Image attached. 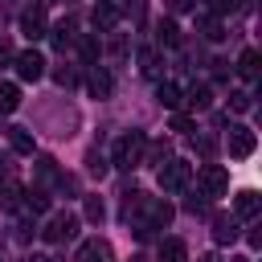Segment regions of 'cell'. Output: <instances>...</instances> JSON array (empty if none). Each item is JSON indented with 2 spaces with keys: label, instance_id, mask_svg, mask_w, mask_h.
Returning <instances> with one entry per match:
<instances>
[{
  "label": "cell",
  "instance_id": "cell-4",
  "mask_svg": "<svg viewBox=\"0 0 262 262\" xmlns=\"http://www.w3.org/2000/svg\"><path fill=\"white\" fill-rule=\"evenodd\" d=\"M196 184H201L205 196H225L229 192V172L221 164H201L196 168Z\"/></svg>",
  "mask_w": 262,
  "mask_h": 262
},
{
  "label": "cell",
  "instance_id": "cell-15",
  "mask_svg": "<svg viewBox=\"0 0 262 262\" xmlns=\"http://www.w3.org/2000/svg\"><path fill=\"white\" fill-rule=\"evenodd\" d=\"M78 262H111V246L94 237V242H86V246L78 250Z\"/></svg>",
  "mask_w": 262,
  "mask_h": 262
},
{
  "label": "cell",
  "instance_id": "cell-31",
  "mask_svg": "<svg viewBox=\"0 0 262 262\" xmlns=\"http://www.w3.org/2000/svg\"><path fill=\"white\" fill-rule=\"evenodd\" d=\"M209 8L213 16H221V12H233V0H209Z\"/></svg>",
  "mask_w": 262,
  "mask_h": 262
},
{
  "label": "cell",
  "instance_id": "cell-24",
  "mask_svg": "<svg viewBox=\"0 0 262 262\" xmlns=\"http://www.w3.org/2000/svg\"><path fill=\"white\" fill-rule=\"evenodd\" d=\"M25 196V209H33V213H45L49 209V196L41 192V188H33V192H20Z\"/></svg>",
  "mask_w": 262,
  "mask_h": 262
},
{
  "label": "cell",
  "instance_id": "cell-18",
  "mask_svg": "<svg viewBox=\"0 0 262 262\" xmlns=\"http://www.w3.org/2000/svg\"><path fill=\"white\" fill-rule=\"evenodd\" d=\"M196 29H201V33L209 37V41H221V37H225V29H221V20H217L213 12H205V16H196Z\"/></svg>",
  "mask_w": 262,
  "mask_h": 262
},
{
  "label": "cell",
  "instance_id": "cell-12",
  "mask_svg": "<svg viewBox=\"0 0 262 262\" xmlns=\"http://www.w3.org/2000/svg\"><path fill=\"white\" fill-rule=\"evenodd\" d=\"M160 262H188V246L180 237H164L160 242Z\"/></svg>",
  "mask_w": 262,
  "mask_h": 262
},
{
  "label": "cell",
  "instance_id": "cell-36",
  "mask_svg": "<svg viewBox=\"0 0 262 262\" xmlns=\"http://www.w3.org/2000/svg\"><path fill=\"white\" fill-rule=\"evenodd\" d=\"M4 184H8V172H4V168H0V188H4Z\"/></svg>",
  "mask_w": 262,
  "mask_h": 262
},
{
  "label": "cell",
  "instance_id": "cell-29",
  "mask_svg": "<svg viewBox=\"0 0 262 262\" xmlns=\"http://www.w3.org/2000/svg\"><path fill=\"white\" fill-rule=\"evenodd\" d=\"M172 131H180V135H184V131H192V119L176 111V115H172Z\"/></svg>",
  "mask_w": 262,
  "mask_h": 262
},
{
  "label": "cell",
  "instance_id": "cell-6",
  "mask_svg": "<svg viewBox=\"0 0 262 262\" xmlns=\"http://www.w3.org/2000/svg\"><path fill=\"white\" fill-rule=\"evenodd\" d=\"M16 74H20L25 82H37V78H45V57H41L37 49H25V53H16Z\"/></svg>",
  "mask_w": 262,
  "mask_h": 262
},
{
  "label": "cell",
  "instance_id": "cell-32",
  "mask_svg": "<svg viewBox=\"0 0 262 262\" xmlns=\"http://www.w3.org/2000/svg\"><path fill=\"white\" fill-rule=\"evenodd\" d=\"M94 53H98V45H94V37H86V41H82V57L94 61Z\"/></svg>",
  "mask_w": 262,
  "mask_h": 262
},
{
  "label": "cell",
  "instance_id": "cell-16",
  "mask_svg": "<svg viewBox=\"0 0 262 262\" xmlns=\"http://www.w3.org/2000/svg\"><path fill=\"white\" fill-rule=\"evenodd\" d=\"M237 74H242L246 82L258 78V49H242V57H237Z\"/></svg>",
  "mask_w": 262,
  "mask_h": 262
},
{
  "label": "cell",
  "instance_id": "cell-2",
  "mask_svg": "<svg viewBox=\"0 0 262 262\" xmlns=\"http://www.w3.org/2000/svg\"><path fill=\"white\" fill-rule=\"evenodd\" d=\"M139 205H143V213H147V221H139V237H151V229H164L168 221H172V205L168 201H160V196H139Z\"/></svg>",
  "mask_w": 262,
  "mask_h": 262
},
{
  "label": "cell",
  "instance_id": "cell-11",
  "mask_svg": "<svg viewBox=\"0 0 262 262\" xmlns=\"http://www.w3.org/2000/svg\"><path fill=\"white\" fill-rule=\"evenodd\" d=\"M213 242H217V246H229V242H237V217H229V213H217V217H213Z\"/></svg>",
  "mask_w": 262,
  "mask_h": 262
},
{
  "label": "cell",
  "instance_id": "cell-35",
  "mask_svg": "<svg viewBox=\"0 0 262 262\" xmlns=\"http://www.w3.org/2000/svg\"><path fill=\"white\" fill-rule=\"evenodd\" d=\"M29 262H53V258H49V254H33Z\"/></svg>",
  "mask_w": 262,
  "mask_h": 262
},
{
  "label": "cell",
  "instance_id": "cell-33",
  "mask_svg": "<svg viewBox=\"0 0 262 262\" xmlns=\"http://www.w3.org/2000/svg\"><path fill=\"white\" fill-rule=\"evenodd\" d=\"M168 8H172V12H188V8H192V0H168Z\"/></svg>",
  "mask_w": 262,
  "mask_h": 262
},
{
  "label": "cell",
  "instance_id": "cell-9",
  "mask_svg": "<svg viewBox=\"0 0 262 262\" xmlns=\"http://www.w3.org/2000/svg\"><path fill=\"white\" fill-rule=\"evenodd\" d=\"M119 16H123V12H119L111 0H98V4H94V12H90V20H94V29H98V33H111V29L119 25Z\"/></svg>",
  "mask_w": 262,
  "mask_h": 262
},
{
  "label": "cell",
  "instance_id": "cell-26",
  "mask_svg": "<svg viewBox=\"0 0 262 262\" xmlns=\"http://www.w3.org/2000/svg\"><path fill=\"white\" fill-rule=\"evenodd\" d=\"M86 168H90V176H98V180L106 176V160H102L98 151H90V156H86Z\"/></svg>",
  "mask_w": 262,
  "mask_h": 262
},
{
  "label": "cell",
  "instance_id": "cell-20",
  "mask_svg": "<svg viewBox=\"0 0 262 262\" xmlns=\"http://www.w3.org/2000/svg\"><path fill=\"white\" fill-rule=\"evenodd\" d=\"M16 106H20V90H16L12 82H4V86H0V115H12Z\"/></svg>",
  "mask_w": 262,
  "mask_h": 262
},
{
  "label": "cell",
  "instance_id": "cell-8",
  "mask_svg": "<svg viewBox=\"0 0 262 262\" xmlns=\"http://www.w3.org/2000/svg\"><path fill=\"white\" fill-rule=\"evenodd\" d=\"M254 143H258V139H254L250 127H229V156H233V160H246V156L254 151Z\"/></svg>",
  "mask_w": 262,
  "mask_h": 262
},
{
  "label": "cell",
  "instance_id": "cell-14",
  "mask_svg": "<svg viewBox=\"0 0 262 262\" xmlns=\"http://www.w3.org/2000/svg\"><path fill=\"white\" fill-rule=\"evenodd\" d=\"M233 213H237V217H246V221H250V217H258V192H254V188L237 192V196H233Z\"/></svg>",
  "mask_w": 262,
  "mask_h": 262
},
{
  "label": "cell",
  "instance_id": "cell-25",
  "mask_svg": "<svg viewBox=\"0 0 262 262\" xmlns=\"http://www.w3.org/2000/svg\"><path fill=\"white\" fill-rule=\"evenodd\" d=\"M139 70H143V74H156V70H160V53H156V49H139Z\"/></svg>",
  "mask_w": 262,
  "mask_h": 262
},
{
  "label": "cell",
  "instance_id": "cell-34",
  "mask_svg": "<svg viewBox=\"0 0 262 262\" xmlns=\"http://www.w3.org/2000/svg\"><path fill=\"white\" fill-rule=\"evenodd\" d=\"M196 262H225L221 254H205V258H196Z\"/></svg>",
  "mask_w": 262,
  "mask_h": 262
},
{
  "label": "cell",
  "instance_id": "cell-30",
  "mask_svg": "<svg viewBox=\"0 0 262 262\" xmlns=\"http://www.w3.org/2000/svg\"><path fill=\"white\" fill-rule=\"evenodd\" d=\"M66 41H70V25H57V29H53V45L66 49Z\"/></svg>",
  "mask_w": 262,
  "mask_h": 262
},
{
  "label": "cell",
  "instance_id": "cell-17",
  "mask_svg": "<svg viewBox=\"0 0 262 262\" xmlns=\"http://www.w3.org/2000/svg\"><path fill=\"white\" fill-rule=\"evenodd\" d=\"M156 98H160V102H164L168 111H176V106L184 102V98H180V86H176V82H160V86H156Z\"/></svg>",
  "mask_w": 262,
  "mask_h": 262
},
{
  "label": "cell",
  "instance_id": "cell-21",
  "mask_svg": "<svg viewBox=\"0 0 262 262\" xmlns=\"http://www.w3.org/2000/svg\"><path fill=\"white\" fill-rule=\"evenodd\" d=\"M184 102H188L192 111H205V106L213 102V90H209V86L201 82V86H192V90H188V98H184Z\"/></svg>",
  "mask_w": 262,
  "mask_h": 262
},
{
  "label": "cell",
  "instance_id": "cell-27",
  "mask_svg": "<svg viewBox=\"0 0 262 262\" xmlns=\"http://www.w3.org/2000/svg\"><path fill=\"white\" fill-rule=\"evenodd\" d=\"M229 106H233L237 115H246V111H250V94H246V90H233V94H229Z\"/></svg>",
  "mask_w": 262,
  "mask_h": 262
},
{
  "label": "cell",
  "instance_id": "cell-7",
  "mask_svg": "<svg viewBox=\"0 0 262 262\" xmlns=\"http://www.w3.org/2000/svg\"><path fill=\"white\" fill-rule=\"evenodd\" d=\"M20 33H25L29 41H41V37H45V8H41V4H33V8L20 12Z\"/></svg>",
  "mask_w": 262,
  "mask_h": 262
},
{
  "label": "cell",
  "instance_id": "cell-5",
  "mask_svg": "<svg viewBox=\"0 0 262 262\" xmlns=\"http://www.w3.org/2000/svg\"><path fill=\"white\" fill-rule=\"evenodd\" d=\"M74 233H78V217H74V213H53V217L45 221V229H41L45 242H70Z\"/></svg>",
  "mask_w": 262,
  "mask_h": 262
},
{
  "label": "cell",
  "instance_id": "cell-1",
  "mask_svg": "<svg viewBox=\"0 0 262 262\" xmlns=\"http://www.w3.org/2000/svg\"><path fill=\"white\" fill-rule=\"evenodd\" d=\"M143 147H147V135H143V131H123V135L115 139L111 164H115V168H123V172H131V168H139V164H143Z\"/></svg>",
  "mask_w": 262,
  "mask_h": 262
},
{
  "label": "cell",
  "instance_id": "cell-13",
  "mask_svg": "<svg viewBox=\"0 0 262 262\" xmlns=\"http://www.w3.org/2000/svg\"><path fill=\"white\" fill-rule=\"evenodd\" d=\"M168 160H172V143H168V139H156V143L143 147V164H156V168H160V164H168Z\"/></svg>",
  "mask_w": 262,
  "mask_h": 262
},
{
  "label": "cell",
  "instance_id": "cell-28",
  "mask_svg": "<svg viewBox=\"0 0 262 262\" xmlns=\"http://www.w3.org/2000/svg\"><path fill=\"white\" fill-rule=\"evenodd\" d=\"M86 217L90 221H102V201L98 196H86Z\"/></svg>",
  "mask_w": 262,
  "mask_h": 262
},
{
  "label": "cell",
  "instance_id": "cell-3",
  "mask_svg": "<svg viewBox=\"0 0 262 262\" xmlns=\"http://www.w3.org/2000/svg\"><path fill=\"white\" fill-rule=\"evenodd\" d=\"M188 180H192V164H188V160H168V164H160V192H164V196L180 192Z\"/></svg>",
  "mask_w": 262,
  "mask_h": 262
},
{
  "label": "cell",
  "instance_id": "cell-19",
  "mask_svg": "<svg viewBox=\"0 0 262 262\" xmlns=\"http://www.w3.org/2000/svg\"><path fill=\"white\" fill-rule=\"evenodd\" d=\"M156 37H160V45L176 49V45H180V29H176V20H160V25H156Z\"/></svg>",
  "mask_w": 262,
  "mask_h": 262
},
{
  "label": "cell",
  "instance_id": "cell-22",
  "mask_svg": "<svg viewBox=\"0 0 262 262\" xmlns=\"http://www.w3.org/2000/svg\"><path fill=\"white\" fill-rule=\"evenodd\" d=\"M8 143H12L20 156H29V151H33V135H29L25 127H12V131H8Z\"/></svg>",
  "mask_w": 262,
  "mask_h": 262
},
{
  "label": "cell",
  "instance_id": "cell-23",
  "mask_svg": "<svg viewBox=\"0 0 262 262\" xmlns=\"http://www.w3.org/2000/svg\"><path fill=\"white\" fill-rule=\"evenodd\" d=\"M0 209H4V213H16V209H20V188H16V184H4V188H0Z\"/></svg>",
  "mask_w": 262,
  "mask_h": 262
},
{
  "label": "cell",
  "instance_id": "cell-10",
  "mask_svg": "<svg viewBox=\"0 0 262 262\" xmlns=\"http://www.w3.org/2000/svg\"><path fill=\"white\" fill-rule=\"evenodd\" d=\"M86 90H90V98H111L115 78H111L102 66H94V70H90V78H86Z\"/></svg>",
  "mask_w": 262,
  "mask_h": 262
}]
</instances>
